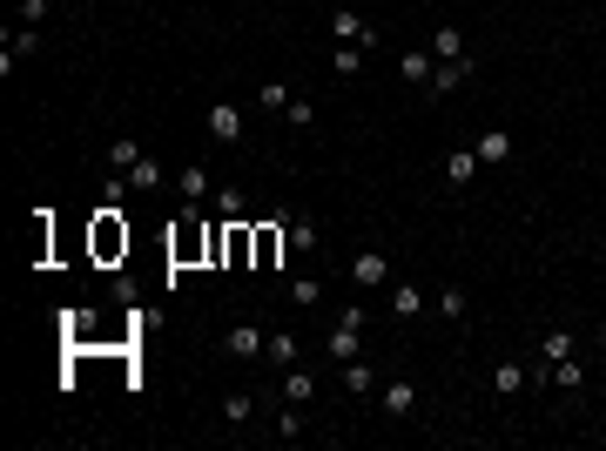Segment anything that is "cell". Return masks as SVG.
Segmentation results:
<instances>
[{"mask_svg":"<svg viewBox=\"0 0 606 451\" xmlns=\"http://www.w3.org/2000/svg\"><path fill=\"white\" fill-rule=\"evenodd\" d=\"M471 149H479V162H512V135H505V128H479Z\"/></svg>","mask_w":606,"mask_h":451,"instance_id":"7c38bea8","label":"cell"},{"mask_svg":"<svg viewBox=\"0 0 606 451\" xmlns=\"http://www.w3.org/2000/svg\"><path fill=\"white\" fill-rule=\"evenodd\" d=\"M424 303L431 297H424L418 283H391V316H424Z\"/></svg>","mask_w":606,"mask_h":451,"instance_id":"5bb4252c","label":"cell"},{"mask_svg":"<svg viewBox=\"0 0 606 451\" xmlns=\"http://www.w3.org/2000/svg\"><path fill=\"white\" fill-rule=\"evenodd\" d=\"M526 384H532V371H519V364H499V377H492V391H499V398L526 391Z\"/></svg>","mask_w":606,"mask_h":451,"instance_id":"44dd1931","label":"cell"},{"mask_svg":"<svg viewBox=\"0 0 606 451\" xmlns=\"http://www.w3.org/2000/svg\"><path fill=\"white\" fill-rule=\"evenodd\" d=\"M263 357H270L276 371H290V364H303V344H297V331H276L270 344H263Z\"/></svg>","mask_w":606,"mask_h":451,"instance_id":"8fae6325","label":"cell"},{"mask_svg":"<svg viewBox=\"0 0 606 451\" xmlns=\"http://www.w3.org/2000/svg\"><path fill=\"white\" fill-rule=\"evenodd\" d=\"M573 331H545V344H539V364H560V357H573Z\"/></svg>","mask_w":606,"mask_h":451,"instance_id":"ffe728a7","label":"cell"},{"mask_svg":"<svg viewBox=\"0 0 606 451\" xmlns=\"http://www.w3.org/2000/svg\"><path fill=\"white\" fill-rule=\"evenodd\" d=\"M47 20V0H20V28H41Z\"/></svg>","mask_w":606,"mask_h":451,"instance_id":"f1b7e54d","label":"cell"},{"mask_svg":"<svg viewBox=\"0 0 606 451\" xmlns=\"http://www.w3.org/2000/svg\"><path fill=\"white\" fill-rule=\"evenodd\" d=\"M162 182H168V168L155 162V155H142V162L128 168V189H135V196H155V189H162Z\"/></svg>","mask_w":606,"mask_h":451,"instance_id":"9c48e42d","label":"cell"},{"mask_svg":"<svg viewBox=\"0 0 606 451\" xmlns=\"http://www.w3.org/2000/svg\"><path fill=\"white\" fill-rule=\"evenodd\" d=\"M250 242H257V263H263V270H270V263H276V229H257V236H250Z\"/></svg>","mask_w":606,"mask_h":451,"instance_id":"83f0119b","label":"cell"},{"mask_svg":"<svg viewBox=\"0 0 606 451\" xmlns=\"http://www.w3.org/2000/svg\"><path fill=\"white\" fill-rule=\"evenodd\" d=\"M176 189H182L189 209H202V202H209V168H202V162H182L176 168Z\"/></svg>","mask_w":606,"mask_h":451,"instance_id":"5b68a950","label":"cell"},{"mask_svg":"<svg viewBox=\"0 0 606 451\" xmlns=\"http://www.w3.org/2000/svg\"><path fill=\"white\" fill-rule=\"evenodd\" d=\"M465 310H471L465 290H445V297H438V316H445V324H465Z\"/></svg>","mask_w":606,"mask_h":451,"instance_id":"d4e9b609","label":"cell"},{"mask_svg":"<svg viewBox=\"0 0 606 451\" xmlns=\"http://www.w3.org/2000/svg\"><path fill=\"white\" fill-rule=\"evenodd\" d=\"M600 350H606V324H600Z\"/></svg>","mask_w":606,"mask_h":451,"instance_id":"4dcf8cb0","label":"cell"},{"mask_svg":"<svg viewBox=\"0 0 606 451\" xmlns=\"http://www.w3.org/2000/svg\"><path fill=\"white\" fill-rule=\"evenodd\" d=\"M135 162H142V142H128V135H121L115 149H108V168H115V176H128Z\"/></svg>","mask_w":606,"mask_h":451,"instance_id":"7402d4cb","label":"cell"},{"mask_svg":"<svg viewBox=\"0 0 606 451\" xmlns=\"http://www.w3.org/2000/svg\"><path fill=\"white\" fill-rule=\"evenodd\" d=\"M263 344H270V337H263L257 324H229V337H223V350H229L236 364H257V357H263Z\"/></svg>","mask_w":606,"mask_h":451,"instance_id":"3957f363","label":"cell"},{"mask_svg":"<svg viewBox=\"0 0 606 451\" xmlns=\"http://www.w3.org/2000/svg\"><path fill=\"white\" fill-rule=\"evenodd\" d=\"M479 168H485V162H479V149H452V155H445V182H452V189H465Z\"/></svg>","mask_w":606,"mask_h":451,"instance_id":"30bf717a","label":"cell"},{"mask_svg":"<svg viewBox=\"0 0 606 451\" xmlns=\"http://www.w3.org/2000/svg\"><path fill=\"white\" fill-rule=\"evenodd\" d=\"M350 283L357 290H391V256L384 250H357L350 256Z\"/></svg>","mask_w":606,"mask_h":451,"instance_id":"6da1fadb","label":"cell"},{"mask_svg":"<svg viewBox=\"0 0 606 451\" xmlns=\"http://www.w3.org/2000/svg\"><path fill=\"white\" fill-rule=\"evenodd\" d=\"M34 47H41V28H20V34H7V54H34Z\"/></svg>","mask_w":606,"mask_h":451,"instance_id":"4316f807","label":"cell"},{"mask_svg":"<svg viewBox=\"0 0 606 451\" xmlns=\"http://www.w3.org/2000/svg\"><path fill=\"white\" fill-rule=\"evenodd\" d=\"M223 418L229 424H250V418H257V398H250V391H229L223 398Z\"/></svg>","mask_w":606,"mask_h":451,"instance_id":"603a6c76","label":"cell"},{"mask_svg":"<svg viewBox=\"0 0 606 451\" xmlns=\"http://www.w3.org/2000/svg\"><path fill=\"white\" fill-rule=\"evenodd\" d=\"M331 34H337V41H350V47H364V54L378 47V28H371L364 14H350V7H337V14H331Z\"/></svg>","mask_w":606,"mask_h":451,"instance_id":"7a4b0ae2","label":"cell"},{"mask_svg":"<svg viewBox=\"0 0 606 451\" xmlns=\"http://www.w3.org/2000/svg\"><path fill=\"white\" fill-rule=\"evenodd\" d=\"M290 303H297V310H317L323 303V276H297V283H290Z\"/></svg>","mask_w":606,"mask_h":451,"instance_id":"d6986e66","label":"cell"},{"mask_svg":"<svg viewBox=\"0 0 606 451\" xmlns=\"http://www.w3.org/2000/svg\"><path fill=\"white\" fill-rule=\"evenodd\" d=\"M431 54H438V61H471V54H465V34H458L452 20H445V28L431 34Z\"/></svg>","mask_w":606,"mask_h":451,"instance_id":"2e32d148","label":"cell"},{"mask_svg":"<svg viewBox=\"0 0 606 451\" xmlns=\"http://www.w3.org/2000/svg\"><path fill=\"white\" fill-rule=\"evenodd\" d=\"M471 81V61H438V75H431V94H452Z\"/></svg>","mask_w":606,"mask_h":451,"instance_id":"9a60e30c","label":"cell"},{"mask_svg":"<svg viewBox=\"0 0 606 451\" xmlns=\"http://www.w3.org/2000/svg\"><path fill=\"white\" fill-rule=\"evenodd\" d=\"M290 250H297V256H317V223H310V216H290Z\"/></svg>","mask_w":606,"mask_h":451,"instance_id":"ac0fdd59","label":"cell"},{"mask_svg":"<svg viewBox=\"0 0 606 451\" xmlns=\"http://www.w3.org/2000/svg\"><path fill=\"white\" fill-rule=\"evenodd\" d=\"M209 135L216 142H242V108L236 102H216L209 108Z\"/></svg>","mask_w":606,"mask_h":451,"instance_id":"52a82bcc","label":"cell"},{"mask_svg":"<svg viewBox=\"0 0 606 451\" xmlns=\"http://www.w3.org/2000/svg\"><path fill=\"white\" fill-rule=\"evenodd\" d=\"M310 398H317V377L303 371V364H290L283 371V405H310Z\"/></svg>","mask_w":606,"mask_h":451,"instance_id":"4fadbf2b","label":"cell"},{"mask_svg":"<svg viewBox=\"0 0 606 451\" xmlns=\"http://www.w3.org/2000/svg\"><path fill=\"white\" fill-rule=\"evenodd\" d=\"M397 75H405L411 88H431V75H438V54H431V47H418V54H397Z\"/></svg>","mask_w":606,"mask_h":451,"instance_id":"8992f818","label":"cell"},{"mask_svg":"<svg viewBox=\"0 0 606 451\" xmlns=\"http://www.w3.org/2000/svg\"><path fill=\"white\" fill-rule=\"evenodd\" d=\"M128 7H142V0H128Z\"/></svg>","mask_w":606,"mask_h":451,"instance_id":"1f68e13d","label":"cell"},{"mask_svg":"<svg viewBox=\"0 0 606 451\" xmlns=\"http://www.w3.org/2000/svg\"><path fill=\"white\" fill-rule=\"evenodd\" d=\"M283 115H290V128H310V121H317V108H310V102H290Z\"/></svg>","mask_w":606,"mask_h":451,"instance_id":"f546056e","label":"cell"},{"mask_svg":"<svg viewBox=\"0 0 606 451\" xmlns=\"http://www.w3.org/2000/svg\"><path fill=\"white\" fill-rule=\"evenodd\" d=\"M257 102H263V108H276V115H283V108L297 102V94H290L283 81H263V88H257Z\"/></svg>","mask_w":606,"mask_h":451,"instance_id":"484cf974","label":"cell"},{"mask_svg":"<svg viewBox=\"0 0 606 451\" xmlns=\"http://www.w3.org/2000/svg\"><path fill=\"white\" fill-rule=\"evenodd\" d=\"M242 209H250V196H242V189H216V223H242Z\"/></svg>","mask_w":606,"mask_h":451,"instance_id":"e0dca14e","label":"cell"},{"mask_svg":"<svg viewBox=\"0 0 606 451\" xmlns=\"http://www.w3.org/2000/svg\"><path fill=\"white\" fill-rule=\"evenodd\" d=\"M378 405H384V418H411V411H418V384H411V377H391V384H378Z\"/></svg>","mask_w":606,"mask_h":451,"instance_id":"277c9868","label":"cell"},{"mask_svg":"<svg viewBox=\"0 0 606 451\" xmlns=\"http://www.w3.org/2000/svg\"><path fill=\"white\" fill-rule=\"evenodd\" d=\"M331 68H337V75H357V68H364V47H350V41H337V54H331Z\"/></svg>","mask_w":606,"mask_h":451,"instance_id":"cb8c5ba5","label":"cell"},{"mask_svg":"<svg viewBox=\"0 0 606 451\" xmlns=\"http://www.w3.org/2000/svg\"><path fill=\"white\" fill-rule=\"evenodd\" d=\"M337 371H344V391H357V398L378 391V364L371 357H350V364H337Z\"/></svg>","mask_w":606,"mask_h":451,"instance_id":"ba28073f","label":"cell"}]
</instances>
